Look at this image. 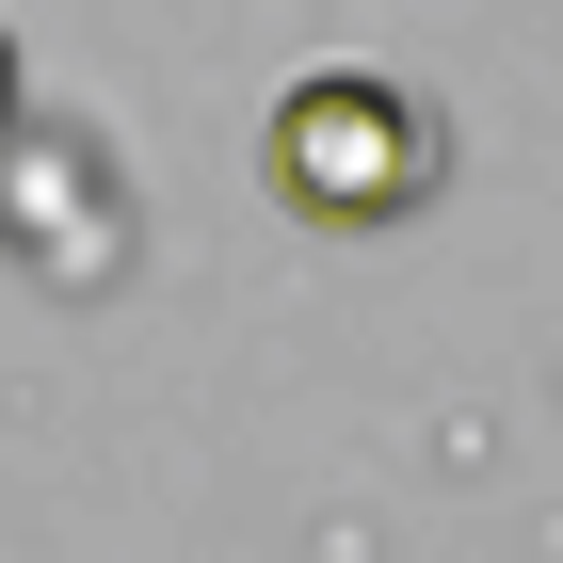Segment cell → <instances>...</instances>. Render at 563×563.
<instances>
[{
	"mask_svg": "<svg viewBox=\"0 0 563 563\" xmlns=\"http://www.w3.org/2000/svg\"><path fill=\"white\" fill-rule=\"evenodd\" d=\"M258 162H274V194H290L306 225H402L451 145H434L419 81H387V65H306V81L274 97Z\"/></svg>",
	"mask_w": 563,
	"mask_h": 563,
	"instance_id": "obj_1",
	"label": "cell"
},
{
	"mask_svg": "<svg viewBox=\"0 0 563 563\" xmlns=\"http://www.w3.org/2000/svg\"><path fill=\"white\" fill-rule=\"evenodd\" d=\"M0 258L33 290H113L130 274V194H113V145L97 130H0Z\"/></svg>",
	"mask_w": 563,
	"mask_h": 563,
	"instance_id": "obj_2",
	"label": "cell"
},
{
	"mask_svg": "<svg viewBox=\"0 0 563 563\" xmlns=\"http://www.w3.org/2000/svg\"><path fill=\"white\" fill-rule=\"evenodd\" d=\"M16 113H33V65H16V33H0V130H16Z\"/></svg>",
	"mask_w": 563,
	"mask_h": 563,
	"instance_id": "obj_3",
	"label": "cell"
}]
</instances>
